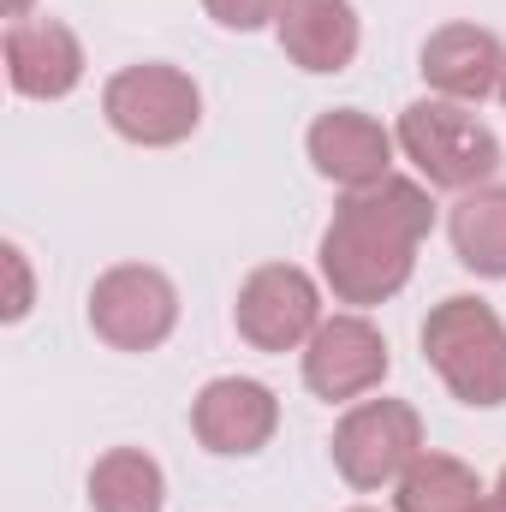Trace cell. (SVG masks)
I'll return each mask as SVG.
<instances>
[{
    "label": "cell",
    "instance_id": "cell-17",
    "mask_svg": "<svg viewBox=\"0 0 506 512\" xmlns=\"http://www.w3.org/2000/svg\"><path fill=\"white\" fill-rule=\"evenodd\" d=\"M203 6H209V18H215L221 30H239V36L280 18V0H203Z\"/></svg>",
    "mask_w": 506,
    "mask_h": 512
},
{
    "label": "cell",
    "instance_id": "cell-15",
    "mask_svg": "<svg viewBox=\"0 0 506 512\" xmlns=\"http://www.w3.org/2000/svg\"><path fill=\"white\" fill-rule=\"evenodd\" d=\"M90 507L96 512H161L167 507V477L143 447H114L90 471Z\"/></svg>",
    "mask_w": 506,
    "mask_h": 512
},
{
    "label": "cell",
    "instance_id": "cell-8",
    "mask_svg": "<svg viewBox=\"0 0 506 512\" xmlns=\"http://www.w3.org/2000/svg\"><path fill=\"white\" fill-rule=\"evenodd\" d=\"M387 382V340H381L376 322H364L358 310L352 316H328L310 346H304V387L316 399H364L370 387Z\"/></svg>",
    "mask_w": 506,
    "mask_h": 512
},
{
    "label": "cell",
    "instance_id": "cell-2",
    "mask_svg": "<svg viewBox=\"0 0 506 512\" xmlns=\"http://www.w3.org/2000/svg\"><path fill=\"white\" fill-rule=\"evenodd\" d=\"M423 358L459 405H506V322L483 298H441L423 322Z\"/></svg>",
    "mask_w": 506,
    "mask_h": 512
},
{
    "label": "cell",
    "instance_id": "cell-19",
    "mask_svg": "<svg viewBox=\"0 0 506 512\" xmlns=\"http://www.w3.org/2000/svg\"><path fill=\"white\" fill-rule=\"evenodd\" d=\"M471 512H506V495H483V501H477Z\"/></svg>",
    "mask_w": 506,
    "mask_h": 512
},
{
    "label": "cell",
    "instance_id": "cell-3",
    "mask_svg": "<svg viewBox=\"0 0 506 512\" xmlns=\"http://www.w3.org/2000/svg\"><path fill=\"white\" fill-rule=\"evenodd\" d=\"M399 149L435 191H477L501 173V137L483 126L465 102L423 96L399 114Z\"/></svg>",
    "mask_w": 506,
    "mask_h": 512
},
{
    "label": "cell",
    "instance_id": "cell-20",
    "mask_svg": "<svg viewBox=\"0 0 506 512\" xmlns=\"http://www.w3.org/2000/svg\"><path fill=\"white\" fill-rule=\"evenodd\" d=\"M6 18H30V0H6Z\"/></svg>",
    "mask_w": 506,
    "mask_h": 512
},
{
    "label": "cell",
    "instance_id": "cell-12",
    "mask_svg": "<svg viewBox=\"0 0 506 512\" xmlns=\"http://www.w3.org/2000/svg\"><path fill=\"white\" fill-rule=\"evenodd\" d=\"M423 84L447 102H483L501 90L506 72V48L483 30V24H441L429 42H423V60H417Z\"/></svg>",
    "mask_w": 506,
    "mask_h": 512
},
{
    "label": "cell",
    "instance_id": "cell-1",
    "mask_svg": "<svg viewBox=\"0 0 506 512\" xmlns=\"http://www.w3.org/2000/svg\"><path fill=\"white\" fill-rule=\"evenodd\" d=\"M435 227V203L417 179L387 173L364 191H346V203L334 209L328 233H322V280L340 304H387L393 292H405L417 245Z\"/></svg>",
    "mask_w": 506,
    "mask_h": 512
},
{
    "label": "cell",
    "instance_id": "cell-11",
    "mask_svg": "<svg viewBox=\"0 0 506 512\" xmlns=\"http://www.w3.org/2000/svg\"><path fill=\"white\" fill-rule=\"evenodd\" d=\"M304 149H310V161H316L322 179H334L346 191H364V185H376V179L393 173L399 137L381 131V120L358 114V108H328V114H316Z\"/></svg>",
    "mask_w": 506,
    "mask_h": 512
},
{
    "label": "cell",
    "instance_id": "cell-6",
    "mask_svg": "<svg viewBox=\"0 0 506 512\" xmlns=\"http://www.w3.org/2000/svg\"><path fill=\"white\" fill-rule=\"evenodd\" d=\"M417 453H423V417L405 399H364L334 429V471L364 495L399 483Z\"/></svg>",
    "mask_w": 506,
    "mask_h": 512
},
{
    "label": "cell",
    "instance_id": "cell-23",
    "mask_svg": "<svg viewBox=\"0 0 506 512\" xmlns=\"http://www.w3.org/2000/svg\"><path fill=\"white\" fill-rule=\"evenodd\" d=\"M352 512H370V507H352Z\"/></svg>",
    "mask_w": 506,
    "mask_h": 512
},
{
    "label": "cell",
    "instance_id": "cell-10",
    "mask_svg": "<svg viewBox=\"0 0 506 512\" xmlns=\"http://www.w3.org/2000/svg\"><path fill=\"white\" fill-rule=\"evenodd\" d=\"M6 78L30 102H60L84 84V42L60 18H12L6 24Z\"/></svg>",
    "mask_w": 506,
    "mask_h": 512
},
{
    "label": "cell",
    "instance_id": "cell-9",
    "mask_svg": "<svg viewBox=\"0 0 506 512\" xmlns=\"http://www.w3.org/2000/svg\"><path fill=\"white\" fill-rule=\"evenodd\" d=\"M280 429V399L251 376H221L191 399V435L221 459H251Z\"/></svg>",
    "mask_w": 506,
    "mask_h": 512
},
{
    "label": "cell",
    "instance_id": "cell-5",
    "mask_svg": "<svg viewBox=\"0 0 506 512\" xmlns=\"http://www.w3.org/2000/svg\"><path fill=\"white\" fill-rule=\"evenodd\" d=\"M90 328L114 352H155L179 328V286L149 262H114L90 286Z\"/></svg>",
    "mask_w": 506,
    "mask_h": 512
},
{
    "label": "cell",
    "instance_id": "cell-18",
    "mask_svg": "<svg viewBox=\"0 0 506 512\" xmlns=\"http://www.w3.org/2000/svg\"><path fill=\"white\" fill-rule=\"evenodd\" d=\"M0 262H6V274H12L6 322H24V316H30V268H24V251H18V245H6V251H0Z\"/></svg>",
    "mask_w": 506,
    "mask_h": 512
},
{
    "label": "cell",
    "instance_id": "cell-21",
    "mask_svg": "<svg viewBox=\"0 0 506 512\" xmlns=\"http://www.w3.org/2000/svg\"><path fill=\"white\" fill-rule=\"evenodd\" d=\"M495 495H506V471H501V489H495Z\"/></svg>",
    "mask_w": 506,
    "mask_h": 512
},
{
    "label": "cell",
    "instance_id": "cell-4",
    "mask_svg": "<svg viewBox=\"0 0 506 512\" xmlns=\"http://www.w3.org/2000/svg\"><path fill=\"white\" fill-rule=\"evenodd\" d=\"M102 114L137 149H173V143H185L197 131V120H203V90L191 84V72L161 66V60H143V66H126V72L108 78Z\"/></svg>",
    "mask_w": 506,
    "mask_h": 512
},
{
    "label": "cell",
    "instance_id": "cell-7",
    "mask_svg": "<svg viewBox=\"0 0 506 512\" xmlns=\"http://www.w3.org/2000/svg\"><path fill=\"white\" fill-rule=\"evenodd\" d=\"M233 322H239V340L256 346V352H304L310 334L328 322L322 316V286L292 262H262L239 286Z\"/></svg>",
    "mask_w": 506,
    "mask_h": 512
},
{
    "label": "cell",
    "instance_id": "cell-16",
    "mask_svg": "<svg viewBox=\"0 0 506 512\" xmlns=\"http://www.w3.org/2000/svg\"><path fill=\"white\" fill-rule=\"evenodd\" d=\"M477 501H483V483L453 453H417L411 471L399 477V495H393L399 512H471Z\"/></svg>",
    "mask_w": 506,
    "mask_h": 512
},
{
    "label": "cell",
    "instance_id": "cell-13",
    "mask_svg": "<svg viewBox=\"0 0 506 512\" xmlns=\"http://www.w3.org/2000/svg\"><path fill=\"white\" fill-rule=\"evenodd\" d=\"M274 36H280L286 60L298 72H316V78L346 72L358 60V42H364L352 0H280Z\"/></svg>",
    "mask_w": 506,
    "mask_h": 512
},
{
    "label": "cell",
    "instance_id": "cell-22",
    "mask_svg": "<svg viewBox=\"0 0 506 512\" xmlns=\"http://www.w3.org/2000/svg\"><path fill=\"white\" fill-rule=\"evenodd\" d=\"M501 102H506V72H501Z\"/></svg>",
    "mask_w": 506,
    "mask_h": 512
},
{
    "label": "cell",
    "instance_id": "cell-14",
    "mask_svg": "<svg viewBox=\"0 0 506 512\" xmlns=\"http://www.w3.org/2000/svg\"><path fill=\"white\" fill-rule=\"evenodd\" d=\"M447 239H453V256L471 274L506 280V185L459 191V203L447 215Z\"/></svg>",
    "mask_w": 506,
    "mask_h": 512
}]
</instances>
